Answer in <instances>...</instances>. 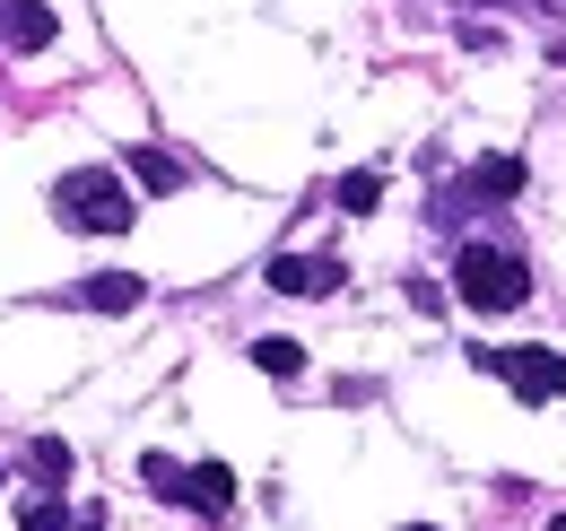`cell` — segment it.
I'll list each match as a JSON object with an SVG mask.
<instances>
[{
	"mask_svg": "<svg viewBox=\"0 0 566 531\" xmlns=\"http://www.w3.org/2000/svg\"><path fill=\"white\" fill-rule=\"evenodd\" d=\"M253 366H262V375H280V384H287V375L305 366V348H296V340H280V332H271V340H253Z\"/></svg>",
	"mask_w": 566,
	"mask_h": 531,
	"instance_id": "11",
	"label": "cell"
},
{
	"mask_svg": "<svg viewBox=\"0 0 566 531\" xmlns=\"http://www.w3.org/2000/svg\"><path fill=\"white\" fill-rule=\"evenodd\" d=\"M523 184H532L523 157H480V166H471V192H480V200H514Z\"/></svg>",
	"mask_w": 566,
	"mask_h": 531,
	"instance_id": "9",
	"label": "cell"
},
{
	"mask_svg": "<svg viewBox=\"0 0 566 531\" xmlns=\"http://www.w3.org/2000/svg\"><path fill=\"white\" fill-rule=\"evenodd\" d=\"M78 531H105V514H96V506H78Z\"/></svg>",
	"mask_w": 566,
	"mask_h": 531,
	"instance_id": "15",
	"label": "cell"
},
{
	"mask_svg": "<svg viewBox=\"0 0 566 531\" xmlns=\"http://www.w3.org/2000/svg\"><path fill=\"white\" fill-rule=\"evenodd\" d=\"M53 218H62L71 236H123V227L140 218V200H132V184H123L114 166H71V175L53 184Z\"/></svg>",
	"mask_w": 566,
	"mask_h": 531,
	"instance_id": "1",
	"label": "cell"
},
{
	"mask_svg": "<svg viewBox=\"0 0 566 531\" xmlns=\"http://www.w3.org/2000/svg\"><path fill=\"white\" fill-rule=\"evenodd\" d=\"M184 506H201V514H227V506H235V470H227V462H192V488H184Z\"/></svg>",
	"mask_w": 566,
	"mask_h": 531,
	"instance_id": "7",
	"label": "cell"
},
{
	"mask_svg": "<svg viewBox=\"0 0 566 531\" xmlns=\"http://www.w3.org/2000/svg\"><path fill=\"white\" fill-rule=\"evenodd\" d=\"M375 200H384V175H375V166H357V175H340V209H349V218H366Z\"/></svg>",
	"mask_w": 566,
	"mask_h": 531,
	"instance_id": "12",
	"label": "cell"
},
{
	"mask_svg": "<svg viewBox=\"0 0 566 531\" xmlns=\"http://www.w3.org/2000/svg\"><path fill=\"white\" fill-rule=\"evenodd\" d=\"M132 175H140V192H184L192 184V166L166 157V148H132Z\"/></svg>",
	"mask_w": 566,
	"mask_h": 531,
	"instance_id": "8",
	"label": "cell"
},
{
	"mask_svg": "<svg viewBox=\"0 0 566 531\" xmlns=\"http://www.w3.org/2000/svg\"><path fill=\"white\" fill-rule=\"evenodd\" d=\"M140 296H148V279H140V270H96V279L78 288V305H96V314H132Z\"/></svg>",
	"mask_w": 566,
	"mask_h": 531,
	"instance_id": "6",
	"label": "cell"
},
{
	"mask_svg": "<svg viewBox=\"0 0 566 531\" xmlns=\"http://www.w3.org/2000/svg\"><path fill=\"white\" fill-rule=\"evenodd\" d=\"M140 479H148V488H157V497H166V506H175V497L192 488V470H175V462H166V454H140Z\"/></svg>",
	"mask_w": 566,
	"mask_h": 531,
	"instance_id": "13",
	"label": "cell"
},
{
	"mask_svg": "<svg viewBox=\"0 0 566 531\" xmlns=\"http://www.w3.org/2000/svg\"><path fill=\"white\" fill-rule=\"evenodd\" d=\"M410 531H436V523H410Z\"/></svg>",
	"mask_w": 566,
	"mask_h": 531,
	"instance_id": "17",
	"label": "cell"
},
{
	"mask_svg": "<svg viewBox=\"0 0 566 531\" xmlns=\"http://www.w3.org/2000/svg\"><path fill=\"white\" fill-rule=\"evenodd\" d=\"M18 531H78V514L62 506V488H35V497H18Z\"/></svg>",
	"mask_w": 566,
	"mask_h": 531,
	"instance_id": "10",
	"label": "cell"
},
{
	"mask_svg": "<svg viewBox=\"0 0 566 531\" xmlns=\"http://www.w3.org/2000/svg\"><path fill=\"white\" fill-rule=\"evenodd\" d=\"M0 44L44 53V44H53V9H44V0H0Z\"/></svg>",
	"mask_w": 566,
	"mask_h": 531,
	"instance_id": "5",
	"label": "cell"
},
{
	"mask_svg": "<svg viewBox=\"0 0 566 531\" xmlns=\"http://www.w3.org/2000/svg\"><path fill=\"white\" fill-rule=\"evenodd\" d=\"M453 296L471 314H514L532 296V270H523V253H505V244H462L453 253Z\"/></svg>",
	"mask_w": 566,
	"mask_h": 531,
	"instance_id": "2",
	"label": "cell"
},
{
	"mask_svg": "<svg viewBox=\"0 0 566 531\" xmlns=\"http://www.w3.org/2000/svg\"><path fill=\"white\" fill-rule=\"evenodd\" d=\"M27 462L44 470V479H62V470H71V445H62V436H35V445H27Z\"/></svg>",
	"mask_w": 566,
	"mask_h": 531,
	"instance_id": "14",
	"label": "cell"
},
{
	"mask_svg": "<svg viewBox=\"0 0 566 531\" xmlns=\"http://www.w3.org/2000/svg\"><path fill=\"white\" fill-rule=\"evenodd\" d=\"M480 366L505 375L523 400H566V348H480Z\"/></svg>",
	"mask_w": 566,
	"mask_h": 531,
	"instance_id": "3",
	"label": "cell"
},
{
	"mask_svg": "<svg viewBox=\"0 0 566 531\" xmlns=\"http://www.w3.org/2000/svg\"><path fill=\"white\" fill-rule=\"evenodd\" d=\"M549 531H566V514H558V523H549Z\"/></svg>",
	"mask_w": 566,
	"mask_h": 531,
	"instance_id": "16",
	"label": "cell"
},
{
	"mask_svg": "<svg viewBox=\"0 0 566 531\" xmlns=\"http://www.w3.org/2000/svg\"><path fill=\"white\" fill-rule=\"evenodd\" d=\"M271 288H280V296H332V288H340V262H332V253H280V262H271Z\"/></svg>",
	"mask_w": 566,
	"mask_h": 531,
	"instance_id": "4",
	"label": "cell"
}]
</instances>
